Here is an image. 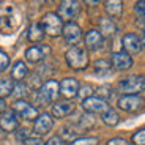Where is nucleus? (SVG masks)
Returning a JSON list of instances; mask_svg holds the SVG:
<instances>
[{
	"mask_svg": "<svg viewBox=\"0 0 145 145\" xmlns=\"http://www.w3.org/2000/svg\"><path fill=\"white\" fill-rule=\"evenodd\" d=\"M71 69H85L88 66V54L80 46H71L65 54Z\"/></svg>",
	"mask_w": 145,
	"mask_h": 145,
	"instance_id": "f257e3e1",
	"label": "nucleus"
},
{
	"mask_svg": "<svg viewBox=\"0 0 145 145\" xmlns=\"http://www.w3.org/2000/svg\"><path fill=\"white\" fill-rule=\"evenodd\" d=\"M19 25V14L14 8H0V33H13Z\"/></svg>",
	"mask_w": 145,
	"mask_h": 145,
	"instance_id": "f03ea898",
	"label": "nucleus"
},
{
	"mask_svg": "<svg viewBox=\"0 0 145 145\" xmlns=\"http://www.w3.org/2000/svg\"><path fill=\"white\" fill-rule=\"evenodd\" d=\"M118 88L126 95H137L145 90V77L140 74H134L118 84Z\"/></svg>",
	"mask_w": 145,
	"mask_h": 145,
	"instance_id": "7ed1b4c3",
	"label": "nucleus"
},
{
	"mask_svg": "<svg viewBox=\"0 0 145 145\" xmlns=\"http://www.w3.org/2000/svg\"><path fill=\"white\" fill-rule=\"evenodd\" d=\"M41 25H43L44 33H47L49 36H58L63 32L62 18L55 13H46L43 21H41Z\"/></svg>",
	"mask_w": 145,
	"mask_h": 145,
	"instance_id": "20e7f679",
	"label": "nucleus"
},
{
	"mask_svg": "<svg viewBox=\"0 0 145 145\" xmlns=\"http://www.w3.org/2000/svg\"><path fill=\"white\" fill-rule=\"evenodd\" d=\"M118 107L125 112H139L145 107V99L140 95H123L118 99Z\"/></svg>",
	"mask_w": 145,
	"mask_h": 145,
	"instance_id": "39448f33",
	"label": "nucleus"
},
{
	"mask_svg": "<svg viewBox=\"0 0 145 145\" xmlns=\"http://www.w3.org/2000/svg\"><path fill=\"white\" fill-rule=\"evenodd\" d=\"M58 93H60V85H58L57 80H47L46 84H43L38 91V96H40L41 103H52L57 99Z\"/></svg>",
	"mask_w": 145,
	"mask_h": 145,
	"instance_id": "423d86ee",
	"label": "nucleus"
},
{
	"mask_svg": "<svg viewBox=\"0 0 145 145\" xmlns=\"http://www.w3.org/2000/svg\"><path fill=\"white\" fill-rule=\"evenodd\" d=\"M13 110L25 120H36L38 118V110H36V107L32 106L30 103H27L25 99H16V103L13 104Z\"/></svg>",
	"mask_w": 145,
	"mask_h": 145,
	"instance_id": "0eeeda50",
	"label": "nucleus"
},
{
	"mask_svg": "<svg viewBox=\"0 0 145 145\" xmlns=\"http://www.w3.org/2000/svg\"><path fill=\"white\" fill-rule=\"evenodd\" d=\"M82 107L90 114H104L106 110H109L107 101H103L98 96H90L85 101H82Z\"/></svg>",
	"mask_w": 145,
	"mask_h": 145,
	"instance_id": "6e6552de",
	"label": "nucleus"
},
{
	"mask_svg": "<svg viewBox=\"0 0 145 145\" xmlns=\"http://www.w3.org/2000/svg\"><path fill=\"white\" fill-rule=\"evenodd\" d=\"M51 54V47L46 46V44H38V46H33V47H29L25 51V58L32 63H38L41 60L47 57Z\"/></svg>",
	"mask_w": 145,
	"mask_h": 145,
	"instance_id": "1a4fd4ad",
	"label": "nucleus"
},
{
	"mask_svg": "<svg viewBox=\"0 0 145 145\" xmlns=\"http://www.w3.org/2000/svg\"><path fill=\"white\" fill-rule=\"evenodd\" d=\"M63 38L68 44H72V46H76L79 43V40L82 38V30L80 27L77 25L76 22H68L66 25H63Z\"/></svg>",
	"mask_w": 145,
	"mask_h": 145,
	"instance_id": "9d476101",
	"label": "nucleus"
},
{
	"mask_svg": "<svg viewBox=\"0 0 145 145\" xmlns=\"http://www.w3.org/2000/svg\"><path fill=\"white\" fill-rule=\"evenodd\" d=\"M52 126H54V118H52L49 114H41V115H38V118L35 120L33 131H35L36 136H44L52 129Z\"/></svg>",
	"mask_w": 145,
	"mask_h": 145,
	"instance_id": "9b49d317",
	"label": "nucleus"
},
{
	"mask_svg": "<svg viewBox=\"0 0 145 145\" xmlns=\"http://www.w3.org/2000/svg\"><path fill=\"white\" fill-rule=\"evenodd\" d=\"M80 11V3L79 2H62L58 7V16L63 19H74Z\"/></svg>",
	"mask_w": 145,
	"mask_h": 145,
	"instance_id": "f8f14e48",
	"label": "nucleus"
},
{
	"mask_svg": "<svg viewBox=\"0 0 145 145\" xmlns=\"http://www.w3.org/2000/svg\"><path fill=\"white\" fill-rule=\"evenodd\" d=\"M19 121L18 117H16L14 110H5L0 117V129L5 131V133H13V131L18 128Z\"/></svg>",
	"mask_w": 145,
	"mask_h": 145,
	"instance_id": "ddd939ff",
	"label": "nucleus"
},
{
	"mask_svg": "<svg viewBox=\"0 0 145 145\" xmlns=\"http://www.w3.org/2000/svg\"><path fill=\"white\" fill-rule=\"evenodd\" d=\"M123 47L126 54H137L142 51V41L136 33H126L123 36Z\"/></svg>",
	"mask_w": 145,
	"mask_h": 145,
	"instance_id": "4468645a",
	"label": "nucleus"
},
{
	"mask_svg": "<svg viewBox=\"0 0 145 145\" xmlns=\"http://www.w3.org/2000/svg\"><path fill=\"white\" fill-rule=\"evenodd\" d=\"M60 93L65 98H74L79 93V82H77V79H74V77L63 79L62 84H60Z\"/></svg>",
	"mask_w": 145,
	"mask_h": 145,
	"instance_id": "2eb2a0df",
	"label": "nucleus"
},
{
	"mask_svg": "<svg viewBox=\"0 0 145 145\" xmlns=\"http://www.w3.org/2000/svg\"><path fill=\"white\" fill-rule=\"evenodd\" d=\"M112 66L118 71H126L133 66V58L126 52H115L112 54Z\"/></svg>",
	"mask_w": 145,
	"mask_h": 145,
	"instance_id": "dca6fc26",
	"label": "nucleus"
},
{
	"mask_svg": "<svg viewBox=\"0 0 145 145\" xmlns=\"http://www.w3.org/2000/svg\"><path fill=\"white\" fill-rule=\"evenodd\" d=\"M72 110H74V104H72V103H68V101L55 103V104L52 106V115L57 117V118L68 117Z\"/></svg>",
	"mask_w": 145,
	"mask_h": 145,
	"instance_id": "f3484780",
	"label": "nucleus"
},
{
	"mask_svg": "<svg viewBox=\"0 0 145 145\" xmlns=\"http://www.w3.org/2000/svg\"><path fill=\"white\" fill-rule=\"evenodd\" d=\"M85 44H87L88 49L95 51V49H98V47L103 46V36L98 30H88L85 33Z\"/></svg>",
	"mask_w": 145,
	"mask_h": 145,
	"instance_id": "a211bd4d",
	"label": "nucleus"
},
{
	"mask_svg": "<svg viewBox=\"0 0 145 145\" xmlns=\"http://www.w3.org/2000/svg\"><path fill=\"white\" fill-rule=\"evenodd\" d=\"M99 30H101V32H99V33H101V36L109 38V36L115 35L117 27H115V24H114L109 18H101V21H99Z\"/></svg>",
	"mask_w": 145,
	"mask_h": 145,
	"instance_id": "6ab92c4d",
	"label": "nucleus"
},
{
	"mask_svg": "<svg viewBox=\"0 0 145 145\" xmlns=\"http://www.w3.org/2000/svg\"><path fill=\"white\" fill-rule=\"evenodd\" d=\"M29 41H32V43H40V41H43L44 38V30H43V25L41 24H38V22H35V24H32L29 29Z\"/></svg>",
	"mask_w": 145,
	"mask_h": 145,
	"instance_id": "aec40b11",
	"label": "nucleus"
},
{
	"mask_svg": "<svg viewBox=\"0 0 145 145\" xmlns=\"http://www.w3.org/2000/svg\"><path fill=\"white\" fill-rule=\"evenodd\" d=\"M27 72H29V69H27V66H25V63L24 62H16L14 65H13V69H11V77L14 80H22L24 77L27 76Z\"/></svg>",
	"mask_w": 145,
	"mask_h": 145,
	"instance_id": "412c9836",
	"label": "nucleus"
},
{
	"mask_svg": "<svg viewBox=\"0 0 145 145\" xmlns=\"http://www.w3.org/2000/svg\"><path fill=\"white\" fill-rule=\"evenodd\" d=\"M103 121H104L107 126H115V125H118L120 117L112 107H109V110H106V112L103 114Z\"/></svg>",
	"mask_w": 145,
	"mask_h": 145,
	"instance_id": "4be33fe9",
	"label": "nucleus"
},
{
	"mask_svg": "<svg viewBox=\"0 0 145 145\" xmlns=\"http://www.w3.org/2000/svg\"><path fill=\"white\" fill-rule=\"evenodd\" d=\"M13 80L11 79H0V98L3 99V98H7V96H10L11 95V91H13Z\"/></svg>",
	"mask_w": 145,
	"mask_h": 145,
	"instance_id": "5701e85b",
	"label": "nucleus"
},
{
	"mask_svg": "<svg viewBox=\"0 0 145 145\" xmlns=\"http://www.w3.org/2000/svg\"><path fill=\"white\" fill-rule=\"evenodd\" d=\"M106 11L110 16H120L123 11V3L121 2H106Z\"/></svg>",
	"mask_w": 145,
	"mask_h": 145,
	"instance_id": "b1692460",
	"label": "nucleus"
},
{
	"mask_svg": "<svg viewBox=\"0 0 145 145\" xmlns=\"http://www.w3.org/2000/svg\"><path fill=\"white\" fill-rule=\"evenodd\" d=\"M134 11H136V18H137L136 21H137L139 25H142L145 22V2H137Z\"/></svg>",
	"mask_w": 145,
	"mask_h": 145,
	"instance_id": "393cba45",
	"label": "nucleus"
},
{
	"mask_svg": "<svg viewBox=\"0 0 145 145\" xmlns=\"http://www.w3.org/2000/svg\"><path fill=\"white\" fill-rule=\"evenodd\" d=\"M110 65H109V62H106V60H98V62H95V72L96 74H107L109 71H110Z\"/></svg>",
	"mask_w": 145,
	"mask_h": 145,
	"instance_id": "a878e982",
	"label": "nucleus"
},
{
	"mask_svg": "<svg viewBox=\"0 0 145 145\" xmlns=\"http://www.w3.org/2000/svg\"><path fill=\"white\" fill-rule=\"evenodd\" d=\"M68 145H98V137H80L69 142Z\"/></svg>",
	"mask_w": 145,
	"mask_h": 145,
	"instance_id": "bb28decb",
	"label": "nucleus"
},
{
	"mask_svg": "<svg viewBox=\"0 0 145 145\" xmlns=\"http://www.w3.org/2000/svg\"><path fill=\"white\" fill-rule=\"evenodd\" d=\"M13 95H14L18 99H22V98H25V95H27V87L24 85L22 82H18L13 87Z\"/></svg>",
	"mask_w": 145,
	"mask_h": 145,
	"instance_id": "cd10ccee",
	"label": "nucleus"
},
{
	"mask_svg": "<svg viewBox=\"0 0 145 145\" xmlns=\"http://www.w3.org/2000/svg\"><path fill=\"white\" fill-rule=\"evenodd\" d=\"M133 144L145 145V128H142V129L137 131V133H134V136H133Z\"/></svg>",
	"mask_w": 145,
	"mask_h": 145,
	"instance_id": "c85d7f7f",
	"label": "nucleus"
},
{
	"mask_svg": "<svg viewBox=\"0 0 145 145\" xmlns=\"http://www.w3.org/2000/svg\"><path fill=\"white\" fill-rule=\"evenodd\" d=\"M8 65H10V57H8V54L3 51H0V72L5 71L8 68Z\"/></svg>",
	"mask_w": 145,
	"mask_h": 145,
	"instance_id": "c756f323",
	"label": "nucleus"
},
{
	"mask_svg": "<svg viewBox=\"0 0 145 145\" xmlns=\"http://www.w3.org/2000/svg\"><path fill=\"white\" fill-rule=\"evenodd\" d=\"M24 145H44V142L40 136H35V137H25L24 139Z\"/></svg>",
	"mask_w": 145,
	"mask_h": 145,
	"instance_id": "7c9ffc66",
	"label": "nucleus"
},
{
	"mask_svg": "<svg viewBox=\"0 0 145 145\" xmlns=\"http://www.w3.org/2000/svg\"><path fill=\"white\" fill-rule=\"evenodd\" d=\"M91 93H93V90H91V87H88V85H85V87H82V88H80V91H79L77 95H79V98H82L84 101H85L87 98H90V96H91Z\"/></svg>",
	"mask_w": 145,
	"mask_h": 145,
	"instance_id": "2f4dec72",
	"label": "nucleus"
},
{
	"mask_svg": "<svg viewBox=\"0 0 145 145\" xmlns=\"http://www.w3.org/2000/svg\"><path fill=\"white\" fill-rule=\"evenodd\" d=\"M98 98H101L103 101H106L107 98H110V87H101V88H98Z\"/></svg>",
	"mask_w": 145,
	"mask_h": 145,
	"instance_id": "473e14b6",
	"label": "nucleus"
},
{
	"mask_svg": "<svg viewBox=\"0 0 145 145\" xmlns=\"http://www.w3.org/2000/svg\"><path fill=\"white\" fill-rule=\"evenodd\" d=\"M106 145H131L126 139H121V137H114V139H109Z\"/></svg>",
	"mask_w": 145,
	"mask_h": 145,
	"instance_id": "72a5a7b5",
	"label": "nucleus"
},
{
	"mask_svg": "<svg viewBox=\"0 0 145 145\" xmlns=\"http://www.w3.org/2000/svg\"><path fill=\"white\" fill-rule=\"evenodd\" d=\"M63 144L65 142H63V139L60 136H54V137H51L44 145H63Z\"/></svg>",
	"mask_w": 145,
	"mask_h": 145,
	"instance_id": "f704fd0d",
	"label": "nucleus"
},
{
	"mask_svg": "<svg viewBox=\"0 0 145 145\" xmlns=\"http://www.w3.org/2000/svg\"><path fill=\"white\" fill-rule=\"evenodd\" d=\"M5 110H7V104H5V101L2 98H0V114H3Z\"/></svg>",
	"mask_w": 145,
	"mask_h": 145,
	"instance_id": "c9c22d12",
	"label": "nucleus"
},
{
	"mask_svg": "<svg viewBox=\"0 0 145 145\" xmlns=\"http://www.w3.org/2000/svg\"><path fill=\"white\" fill-rule=\"evenodd\" d=\"M140 41H142V47L145 49V27H144V30H142V38H140Z\"/></svg>",
	"mask_w": 145,
	"mask_h": 145,
	"instance_id": "e433bc0d",
	"label": "nucleus"
}]
</instances>
